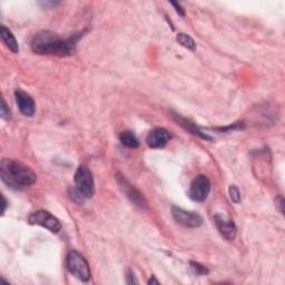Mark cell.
<instances>
[{
    "label": "cell",
    "instance_id": "obj_4",
    "mask_svg": "<svg viewBox=\"0 0 285 285\" xmlns=\"http://www.w3.org/2000/svg\"><path fill=\"white\" fill-rule=\"evenodd\" d=\"M75 184L76 190H77L81 196L84 198L93 197L95 193V184L93 174L89 171L88 167L80 165L75 173Z\"/></svg>",
    "mask_w": 285,
    "mask_h": 285
},
{
    "label": "cell",
    "instance_id": "obj_24",
    "mask_svg": "<svg viewBox=\"0 0 285 285\" xmlns=\"http://www.w3.org/2000/svg\"><path fill=\"white\" fill-rule=\"evenodd\" d=\"M147 283H149V284H160V281H157V279L155 278V276H152Z\"/></svg>",
    "mask_w": 285,
    "mask_h": 285
},
{
    "label": "cell",
    "instance_id": "obj_22",
    "mask_svg": "<svg viewBox=\"0 0 285 285\" xmlns=\"http://www.w3.org/2000/svg\"><path fill=\"white\" fill-rule=\"evenodd\" d=\"M2 200H3V214H5V212H6L7 207H8V202L6 200V197H5L4 195H2Z\"/></svg>",
    "mask_w": 285,
    "mask_h": 285
},
{
    "label": "cell",
    "instance_id": "obj_13",
    "mask_svg": "<svg viewBox=\"0 0 285 285\" xmlns=\"http://www.w3.org/2000/svg\"><path fill=\"white\" fill-rule=\"evenodd\" d=\"M0 35H2V39L5 43V45H6L13 53L15 54L18 53V50H19L18 43H17L16 38H15V36L13 35V33L10 32L8 28L2 26V28H0Z\"/></svg>",
    "mask_w": 285,
    "mask_h": 285
},
{
    "label": "cell",
    "instance_id": "obj_14",
    "mask_svg": "<svg viewBox=\"0 0 285 285\" xmlns=\"http://www.w3.org/2000/svg\"><path fill=\"white\" fill-rule=\"evenodd\" d=\"M119 140L121 144L128 147V149H136V147H138L139 145V141L137 139V137L134 135V133H131L129 130L123 131V133L119 135Z\"/></svg>",
    "mask_w": 285,
    "mask_h": 285
},
{
    "label": "cell",
    "instance_id": "obj_19",
    "mask_svg": "<svg viewBox=\"0 0 285 285\" xmlns=\"http://www.w3.org/2000/svg\"><path fill=\"white\" fill-rule=\"evenodd\" d=\"M171 5L173 7L175 8V10H176V13L180 15V16H182V17H184L185 16V12H184V9L182 8V6L180 4H177V3H171Z\"/></svg>",
    "mask_w": 285,
    "mask_h": 285
},
{
    "label": "cell",
    "instance_id": "obj_11",
    "mask_svg": "<svg viewBox=\"0 0 285 285\" xmlns=\"http://www.w3.org/2000/svg\"><path fill=\"white\" fill-rule=\"evenodd\" d=\"M215 220V224L217 230L220 231V233L223 235V237H225L228 241H233L234 238L236 237V226L235 224L232 220H228V218L223 217L222 215H215L214 217Z\"/></svg>",
    "mask_w": 285,
    "mask_h": 285
},
{
    "label": "cell",
    "instance_id": "obj_10",
    "mask_svg": "<svg viewBox=\"0 0 285 285\" xmlns=\"http://www.w3.org/2000/svg\"><path fill=\"white\" fill-rule=\"evenodd\" d=\"M171 139V134L165 128H155L153 129L146 138L147 145L152 149H161L164 147Z\"/></svg>",
    "mask_w": 285,
    "mask_h": 285
},
{
    "label": "cell",
    "instance_id": "obj_21",
    "mask_svg": "<svg viewBox=\"0 0 285 285\" xmlns=\"http://www.w3.org/2000/svg\"><path fill=\"white\" fill-rule=\"evenodd\" d=\"M278 207H279V211H281V213H284V200H283V197L282 196H279L278 197Z\"/></svg>",
    "mask_w": 285,
    "mask_h": 285
},
{
    "label": "cell",
    "instance_id": "obj_23",
    "mask_svg": "<svg viewBox=\"0 0 285 285\" xmlns=\"http://www.w3.org/2000/svg\"><path fill=\"white\" fill-rule=\"evenodd\" d=\"M40 5H43L44 8H47L48 6L55 7L56 5H58V3H53V2H45V3H40Z\"/></svg>",
    "mask_w": 285,
    "mask_h": 285
},
{
    "label": "cell",
    "instance_id": "obj_5",
    "mask_svg": "<svg viewBox=\"0 0 285 285\" xmlns=\"http://www.w3.org/2000/svg\"><path fill=\"white\" fill-rule=\"evenodd\" d=\"M115 177L120 191L124 193V195L128 198L135 206L139 208L149 207V203L145 200V197L141 195V193L137 190L135 186L131 185L130 183L127 181V178L124 175H121L120 173H117Z\"/></svg>",
    "mask_w": 285,
    "mask_h": 285
},
{
    "label": "cell",
    "instance_id": "obj_18",
    "mask_svg": "<svg viewBox=\"0 0 285 285\" xmlns=\"http://www.w3.org/2000/svg\"><path fill=\"white\" fill-rule=\"evenodd\" d=\"M0 116H2V118L5 119V120L10 119V116H12V113H10V110H9L5 99L2 100V107H0Z\"/></svg>",
    "mask_w": 285,
    "mask_h": 285
},
{
    "label": "cell",
    "instance_id": "obj_17",
    "mask_svg": "<svg viewBox=\"0 0 285 285\" xmlns=\"http://www.w3.org/2000/svg\"><path fill=\"white\" fill-rule=\"evenodd\" d=\"M228 195H230L231 201L235 203V204L241 202V193L236 186H230V188H228Z\"/></svg>",
    "mask_w": 285,
    "mask_h": 285
},
{
    "label": "cell",
    "instance_id": "obj_16",
    "mask_svg": "<svg viewBox=\"0 0 285 285\" xmlns=\"http://www.w3.org/2000/svg\"><path fill=\"white\" fill-rule=\"evenodd\" d=\"M191 267L193 271H194L195 274L197 275H207L210 271H208V268L204 265H202V264L197 263V262H191Z\"/></svg>",
    "mask_w": 285,
    "mask_h": 285
},
{
    "label": "cell",
    "instance_id": "obj_3",
    "mask_svg": "<svg viewBox=\"0 0 285 285\" xmlns=\"http://www.w3.org/2000/svg\"><path fill=\"white\" fill-rule=\"evenodd\" d=\"M66 266L70 274L83 282H88L91 277L89 264L77 251H70L66 257Z\"/></svg>",
    "mask_w": 285,
    "mask_h": 285
},
{
    "label": "cell",
    "instance_id": "obj_7",
    "mask_svg": "<svg viewBox=\"0 0 285 285\" xmlns=\"http://www.w3.org/2000/svg\"><path fill=\"white\" fill-rule=\"evenodd\" d=\"M29 224L32 225H39L47 228L50 232L58 233L62 230V224H60L57 217H55L47 211H37L33 213L28 218Z\"/></svg>",
    "mask_w": 285,
    "mask_h": 285
},
{
    "label": "cell",
    "instance_id": "obj_2",
    "mask_svg": "<svg viewBox=\"0 0 285 285\" xmlns=\"http://www.w3.org/2000/svg\"><path fill=\"white\" fill-rule=\"evenodd\" d=\"M0 176L5 184L14 190H23L37 181L35 172L18 161L4 159L0 163Z\"/></svg>",
    "mask_w": 285,
    "mask_h": 285
},
{
    "label": "cell",
    "instance_id": "obj_9",
    "mask_svg": "<svg viewBox=\"0 0 285 285\" xmlns=\"http://www.w3.org/2000/svg\"><path fill=\"white\" fill-rule=\"evenodd\" d=\"M15 98H16V103L19 107L20 113L27 117H32L35 115L36 111L35 100L28 93L22 89H17L15 91Z\"/></svg>",
    "mask_w": 285,
    "mask_h": 285
},
{
    "label": "cell",
    "instance_id": "obj_6",
    "mask_svg": "<svg viewBox=\"0 0 285 285\" xmlns=\"http://www.w3.org/2000/svg\"><path fill=\"white\" fill-rule=\"evenodd\" d=\"M211 192V182L205 175L196 176L191 183L188 190V197L192 201L202 203L204 202Z\"/></svg>",
    "mask_w": 285,
    "mask_h": 285
},
{
    "label": "cell",
    "instance_id": "obj_8",
    "mask_svg": "<svg viewBox=\"0 0 285 285\" xmlns=\"http://www.w3.org/2000/svg\"><path fill=\"white\" fill-rule=\"evenodd\" d=\"M172 215L178 224L186 227L195 228L200 227L203 224V217L200 214L195 212H188L177 206L172 207Z\"/></svg>",
    "mask_w": 285,
    "mask_h": 285
},
{
    "label": "cell",
    "instance_id": "obj_12",
    "mask_svg": "<svg viewBox=\"0 0 285 285\" xmlns=\"http://www.w3.org/2000/svg\"><path fill=\"white\" fill-rule=\"evenodd\" d=\"M172 115H173L172 116L173 119H174L178 125L182 126L184 129L190 131V133H192L193 135H196L198 137H201V138L206 139V140H211L212 139L211 137H208L207 135L203 134V131L200 128H198V127L196 126V124L193 123V121H191L190 119H186L182 115L176 114V113H172Z\"/></svg>",
    "mask_w": 285,
    "mask_h": 285
},
{
    "label": "cell",
    "instance_id": "obj_15",
    "mask_svg": "<svg viewBox=\"0 0 285 285\" xmlns=\"http://www.w3.org/2000/svg\"><path fill=\"white\" fill-rule=\"evenodd\" d=\"M176 39H177V42L183 46V47H185L187 49H191V50L196 49V44L194 42V39H193L191 36L182 33V34L177 35Z\"/></svg>",
    "mask_w": 285,
    "mask_h": 285
},
{
    "label": "cell",
    "instance_id": "obj_1",
    "mask_svg": "<svg viewBox=\"0 0 285 285\" xmlns=\"http://www.w3.org/2000/svg\"><path fill=\"white\" fill-rule=\"evenodd\" d=\"M83 33L70 36L69 38L62 39L57 34L49 30H44L34 36L32 40L33 52L39 55H56V56H71L76 52V45Z\"/></svg>",
    "mask_w": 285,
    "mask_h": 285
},
{
    "label": "cell",
    "instance_id": "obj_20",
    "mask_svg": "<svg viewBox=\"0 0 285 285\" xmlns=\"http://www.w3.org/2000/svg\"><path fill=\"white\" fill-rule=\"evenodd\" d=\"M126 283H127V284L138 283V282H137V279L135 278L134 273L131 272V271H128V273H127V276H126Z\"/></svg>",
    "mask_w": 285,
    "mask_h": 285
}]
</instances>
